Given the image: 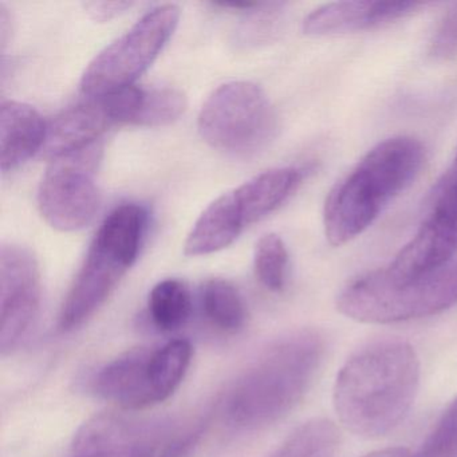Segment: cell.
Returning a JSON list of instances; mask_svg holds the SVG:
<instances>
[{"mask_svg":"<svg viewBox=\"0 0 457 457\" xmlns=\"http://www.w3.org/2000/svg\"><path fill=\"white\" fill-rule=\"evenodd\" d=\"M135 4L132 2H87L84 4V9L93 21L108 22L113 18L125 14Z\"/></svg>","mask_w":457,"mask_h":457,"instance_id":"484cf974","label":"cell"},{"mask_svg":"<svg viewBox=\"0 0 457 457\" xmlns=\"http://www.w3.org/2000/svg\"><path fill=\"white\" fill-rule=\"evenodd\" d=\"M10 21L12 20H10L9 14H7V10L2 4L0 6V41H2V50L6 49L9 36L12 33V22Z\"/></svg>","mask_w":457,"mask_h":457,"instance_id":"4316f807","label":"cell"},{"mask_svg":"<svg viewBox=\"0 0 457 457\" xmlns=\"http://www.w3.org/2000/svg\"><path fill=\"white\" fill-rule=\"evenodd\" d=\"M192 354L194 349L186 339H173L162 346L154 347V381L162 403L180 386L191 366Z\"/></svg>","mask_w":457,"mask_h":457,"instance_id":"44dd1931","label":"cell"},{"mask_svg":"<svg viewBox=\"0 0 457 457\" xmlns=\"http://www.w3.org/2000/svg\"><path fill=\"white\" fill-rule=\"evenodd\" d=\"M103 157L100 143L50 159L38 189L42 218L61 232H74L92 223L100 208L96 170Z\"/></svg>","mask_w":457,"mask_h":457,"instance_id":"9c48e42d","label":"cell"},{"mask_svg":"<svg viewBox=\"0 0 457 457\" xmlns=\"http://www.w3.org/2000/svg\"><path fill=\"white\" fill-rule=\"evenodd\" d=\"M437 184L438 186H457V148L456 154H454L453 160H452V164L449 165L448 170L441 176Z\"/></svg>","mask_w":457,"mask_h":457,"instance_id":"83f0119b","label":"cell"},{"mask_svg":"<svg viewBox=\"0 0 457 457\" xmlns=\"http://www.w3.org/2000/svg\"><path fill=\"white\" fill-rule=\"evenodd\" d=\"M419 384L420 361L411 345L374 342L342 366L334 386V406L350 432L381 437L408 416Z\"/></svg>","mask_w":457,"mask_h":457,"instance_id":"6da1fadb","label":"cell"},{"mask_svg":"<svg viewBox=\"0 0 457 457\" xmlns=\"http://www.w3.org/2000/svg\"><path fill=\"white\" fill-rule=\"evenodd\" d=\"M421 2H336L310 12L303 21V33L312 37L357 33L389 25L420 12Z\"/></svg>","mask_w":457,"mask_h":457,"instance_id":"4fadbf2b","label":"cell"},{"mask_svg":"<svg viewBox=\"0 0 457 457\" xmlns=\"http://www.w3.org/2000/svg\"><path fill=\"white\" fill-rule=\"evenodd\" d=\"M117 122L105 97L89 98L63 111L47 125L45 151L50 159L100 143L101 136Z\"/></svg>","mask_w":457,"mask_h":457,"instance_id":"5bb4252c","label":"cell"},{"mask_svg":"<svg viewBox=\"0 0 457 457\" xmlns=\"http://www.w3.org/2000/svg\"><path fill=\"white\" fill-rule=\"evenodd\" d=\"M287 247L277 234H267L256 243L253 253V270L259 282L272 293H280L286 287L288 277Z\"/></svg>","mask_w":457,"mask_h":457,"instance_id":"7402d4cb","label":"cell"},{"mask_svg":"<svg viewBox=\"0 0 457 457\" xmlns=\"http://www.w3.org/2000/svg\"><path fill=\"white\" fill-rule=\"evenodd\" d=\"M200 422L180 417H143L105 411L87 420L74 437L79 457H178L196 440Z\"/></svg>","mask_w":457,"mask_h":457,"instance_id":"8992f818","label":"cell"},{"mask_svg":"<svg viewBox=\"0 0 457 457\" xmlns=\"http://www.w3.org/2000/svg\"><path fill=\"white\" fill-rule=\"evenodd\" d=\"M192 314V295L188 286L179 279H164L152 288L148 315L157 330L172 333L188 322Z\"/></svg>","mask_w":457,"mask_h":457,"instance_id":"d6986e66","label":"cell"},{"mask_svg":"<svg viewBox=\"0 0 457 457\" xmlns=\"http://www.w3.org/2000/svg\"><path fill=\"white\" fill-rule=\"evenodd\" d=\"M362 457H409V452L405 448H386L371 452Z\"/></svg>","mask_w":457,"mask_h":457,"instance_id":"f1b7e54d","label":"cell"},{"mask_svg":"<svg viewBox=\"0 0 457 457\" xmlns=\"http://www.w3.org/2000/svg\"><path fill=\"white\" fill-rule=\"evenodd\" d=\"M245 227L234 192L213 200L200 215L184 245L188 256H205L229 247Z\"/></svg>","mask_w":457,"mask_h":457,"instance_id":"e0dca14e","label":"cell"},{"mask_svg":"<svg viewBox=\"0 0 457 457\" xmlns=\"http://www.w3.org/2000/svg\"><path fill=\"white\" fill-rule=\"evenodd\" d=\"M200 306L211 325L227 333H235L245 326L247 318L245 301L228 280L213 278L200 287Z\"/></svg>","mask_w":457,"mask_h":457,"instance_id":"ac0fdd59","label":"cell"},{"mask_svg":"<svg viewBox=\"0 0 457 457\" xmlns=\"http://www.w3.org/2000/svg\"><path fill=\"white\" fill-rule=\"evenodd\" d=\"M41 271L36 256L22 245L0 251V352L7 355L23 344L41 310Z\"/></svg>","mask_w":457,"mask_h":457,"instance_id":"8fae6325","label":"cell"},{"mask_svg":"<svg viewBox=\"0 0 457 457\" xmlns=\"http://www.w3.org/2000/svg\"><path fill=\"white\" fill-rule=\"evenodd\" d=\"M457 303V261L435 274L400 280L386 269L361 275L339 293L337 307L362 323L406 322L438 314Z\"/></svg>","mask_w":457,"mask_h":457,"instance_id":"5b68a950","label":"cell"},{"mask_svg":"<svg viewBox=\"0 0 457 457\" xmlns=\"http://www.w3.org/2000/svg\"><path fill=\"white\" fill-rule=\"evenodd\" d=\"M429 54L437 61L457 58V4H452L444 14L430 41Z\"/></svg>","mask_w":457,"mask_h":457,"instance_id":"d4e9b609","label":"cell"},{"mask_svg":"<svg viewBox=\"0 0 457 457\" xmlns=\"http://www.w3.org/2000/svg\"><path fill=\"white\" fill-rule=\"evenodd\" d=\"M456 255L457 186L436 184L427 218L386 270L400 280L419 279L448 266Z\"/></svg>","mask_w":457,"mask_h":457,"instance_id":"30bf717a","label":"cell"},{"mask_svg":"<svg viewBox=\"0 0 457 457\" xmlns=\"http://www.w3.org/2000/svg\"><path fill=\"white\" fill-rule=\"evenodd\" d=\"M154 347H136L106 363L92 379L93 392L121 411H137L162 403L154 371Z\"/></svg>","mask_w":457,"mask_h":457,"instance_id":"7c38bea8","label":"cell"},{"mask_svg":"<svg viewBox=\"0 0 457 457\" xmlns=\"http://www.w3.org/2000/svg\"><path fill=\"white\" fill-rule=\"evenodd\" d=\"M146 226L148 212L136 203H125L106 216L63 301L61 330L81 328L108 301L135 264Z\"/></svg>","mask_w":457,"mask_h":457,"instance_id":"277c9868","label":"cell"},{"mask_svg":"<svg viewBox=\"0 0 457 457\" xmlns=\"http://www.w3.org/2000/svg\"><path fill=\"white\" fill-rule=\"evenodd\" d=\"M339 435L333 422L317 419L294 430L270 457H334Z\"/></svg>","mask_w":457,"mask_h":457,"instance_id":"ffe728a7","label":"cell"},{"mask_svg":"<svg viewBox=\"0 0 457 457\" xmlns=\"http://www.w3.org/2000/svg\"><path fill=\"white\" fill-rule=\"evenodd\" d=\"M424 162V146L411 136L386 138L371 148L326 197L328 243L341 247L363 234L413 184Z\"/></svg>","mask_w":457,"mask_h":457,"instance_id":"3957f363","label":"cell"},{"mask_svg":"<svg viewBox=\"0 0 457 457\" xmlns=\"http://www.w3.org/2000/svg\"><path fill=\"white\" fill-rule=\"evenodd\" d=\"M303 179L304 170L301 168H274L235 189V197L245 226L256 223L277 211L299 188Z\"/></svg>","mask_w":457,"mask_h":457,"instance_id":"2e32d148","label":"cell"},{"mask_svg":"<svg viewBox=\"0 0 457 457\" xmlns=\"http://www.w3.org/2000/svg\"><path fill=\"white\" fill-rule=\"evenodd\" d=\"M47 125L28 104L6 101L0 106V167L9 173L44 148Z\"/></svg>","mask_w":457,"mask_h":457,"instance_id":"9a60e30c","label":"cell"},{"mask_svg":"<svg viewBox=\"0 0 457 457\" xmlns=\"http://www.w3.org/2000/svg\"><path fill=\"white\" fill-rule=\"evenodd\" d=\"M317 331L286 334L259 353L224 395V419L242 430H261L285 419L312 386L325 355Z\"/></svg>","mask_w":457,"mask_h":457,"instance_id":"7a4b0ae2","label":"cell"},{"mask_svg":"<svg viewBox=\"0 0 457 457\" xmlns=\"http://www.w3.org/2000/svg\"><path fill=\"white\" fill-rule=\"evenodd\" d=\"M187 109L184 93L172 87H143V100L135 119L137 127H164L183 116Z\"/></svg>","mask_w":457,"mask_h":457,"instance_id":"603a6c76","label":"cell"},{"mask_svg":"<svg viewBox=\"0 0 457 457\" xmlns=\"http://www.w3.org/2000/svg\"><path fill=\"white\" fill-rule=\"evenodd\" d=\"M203 140L234 157H251L263 151L278 129L271 101L259 85L231 81L213 90L197 120Z\"/></svg>","mask_w":457,"mask_h":457,"instance_id":"52a82bcc","label":"cell"},{"mask_svg":"<svg viewBox=\"0 0 457 457\" xmlns=\"http://www.w3.org/2000/svg\"><path fill=\"white\" fill-rule=\"evenodd\" d=\"M180 14L176 4H162L146 12L93 58L82 74V93L89 98L103 97L135 87L172 38Z\"/></svg>","mask_w":457,"mask_h":457,"instance_id":"ba28073f","label":"cell"},{"mask_svg":"<svg viewBox=\"0 0 457 457\" xmlns=\"http://www.w3.org/2000/svg\"><path fill=\"white\" fill-rule=\"evenodd\" d=\"M414 457H457V397L444 411Z\"/></svg>","mask_w":457,"mask_h":457,"instance_id":"cb8c5ba5","label":"cell"}]
</instances>
